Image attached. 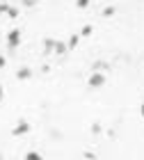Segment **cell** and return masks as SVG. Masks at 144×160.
Here are the masks:
<instances>
[{
	"mask_svg": "<svg viewBox=\"0 0 144 160\" xmlns=\"http://www.w3.org/2000/svg\"><path fill=\"white\" fill-rule=\"evenodd\" d=\"M18 43H21V30H16V28H14V30L7 34V48H9V50H16Z\"/></svg>",
	"mask_w": 144,
	"mask_h": 160,
	"instance_id": "1",
	"label": "cell"
},
{
	"mask_svg": "<svg viewBox=\"0 0 144 160\" xmlns=\"http://www.w3.org/2000/svg\"><path fill=\"white\" fill-rule=\"evenodd\" d=\"M103 85H105V73L94 71V73L89 76V87H103Z\"/></svg>",
	"mask_w": 144,
	"mask_h": 160,
	"instance_id": "2",
	"label": "cell"
},
{
	"mask_svg": "<svg viewBox=\"0 0 144 160\" xmlns=\"http://www.w3.org/2000/svg\"><path fill=\"white\" fill-rule=\"evenodd\" d=\"M27 130H30V126H27V123H25V121H21V123H18V126H16V128H14V130H12V133H14V135H25V133H27Z\"/></svg>",
	"mask_w": 144,
	"mask_h": 160,
	"instance_id": "3",
	"label": "cell"
},
{
	"mask_svg": "<svg viewBox=\"0 0 144 160\" xmlns=\"http://www.w3.org/2000/svg\"><path fill=\"white\" fill-rule=\"evenodd\" d=\"M30 76H32V71L27 69V67H25V69H18V73H16V78H18V80H27Z\"/></svg>",
	"mask_w": 144,
	"mask_h": 160,
	"instance_id": "4",
	"label": "cell"
},
{
	"mask_svg": "<svg viewBox=\"0 0 144 160\" xmlns=\"http://www.w3.org/2000/svg\"><path fill=\"white\" fill-rule=\"evenodd\" d=\"M23 160H44V156H41L39 151H27Z\"/></svg>",
	"mask_w": 144,
	"mask_h": 160,
	"instance_id": "5",
	"label": "cell"
},
{
	"mask_svg": "<svg viewBox=\"0 0 144 160\" xmlns=\"http://www.w3.org/2000/svg\"><path fill=\"white\" fill-rule=\"evenodd\" d=\"M76 5H78V7H80V9H85V7H87V5H89V0H76Z\"/></svg>",
	"mask_w": 144,
	"mask_h": 160,
	"instance_id": "6",
	"label": "cell"
},
{
	"mask_svg": "<svg viewBox=\"0 0 144 160\" xmlns=\"http://www.w3.org/2000/svg\"><path fill=\"white\" fill-rule=\"evenodd\" d=\"M23 5L25 7H34V5H37V0H23Z\"/></svg>",
	"mask_w": 144,
	"mask_h": 160,
	"instance_id": "7",
	"label": "cell"
},
{
	"mask_svg": "<svg viewBox=\"0 0 144 160\" xmlns=\"http://www.w3.org/2000/svg\"><path fill=\"white\" fill-rule=\"evenodd\" d=\"M103 14H105V16H110V14H114V7H105V12H103Z\"/></svg>",
	"mask_w": 144,
	"mask_h": 160,
	"instance_id": "8",
	"label": "cell"
},
{
	"mask_svg": "<svg viewBox=\"0 0 144 160\" xmlns=\"http://www.w3.org/2000/svg\"><path fill=\"white\" fill-rule=\"evenodd\" d=\"M2 98H5V92H2V85H0V103H2Z\"/></svg>",
	"mask_w": 144,
	"mask_h": 160,
	"instance_id": "9",
	"label": "cell"
},
{
	"mask_svg": "<svg viewBox=\"0 0 144 160\" xmlns=\"http://www.w3.org/2000/svg\"><path fill=\"white\" fill-rule=\"evenodd\" d=\"M0 67H5V57L2 55H0Z\"/></svg>",
	"mask_w": 144,
	"mask_h": 160,
	"instance_id": "10",
	"label": "cell"
},
{
	"mask_svg": "<svg viewBox=\"0 0 144 160\" xmlns=\"http://www.w3.org/2000/svg\"><path fill=\"white\" fill-rule=\"evenodd\" d=\"M142 117H144V105H142Z\"/></svg>",
	"mask_w": 144,
	"mask_h": 160,
	"instance_id": "11",
	"label": "cell"
}]
</instances>
